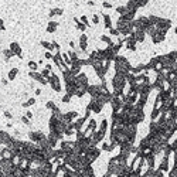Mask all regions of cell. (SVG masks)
<instances>
[{"instance_id":"cell-1","label":"cell","mask_w":177,"mask_h":177,"mask_svg":"<svg viewBox=\"0 0 177 177\" xmlns=\"http://www.w3.org/2000/svg\"><path fill=\"white\" fill-rule=\"evenodd\" d=\"M115 70H116V74H123V75H126L128 73H130L132 65H130V63H129L125 57L118 55L115 58Z\"/></svg>"},{"instance_id":"cell-2","label":"cell","mask_w":177,"mask_h":177,"mask_svg":"<svg viewBox=\"0 0 177 177\" xmlns=\"http://www.w3.org/2000/svg\"><path fill=\"white\" fill-rule=\"evenodd\" d=\"M28 136H30V139H31L34 143H37V145H38V143H41L43 140H45V139H47V136H45V135H43V133H41V132H38V130L30 132V133H28Z\"/></svg>"},{"instance_id":"cell-3","label":"cell","mask_w":177,"mask_h":177,"mask_svg":"<svg viewBox=\"0 0 177 177\" xmlns=\"http://www.w3.org/2000/svg\"><path fill=\"white\" fill-rule=\"evenodd\" d=\"M48 82L55 92H60V91H61V84H60V80H58V77H57L55 74H51V77L48 78Z\"/></svg>"},{"instance_id":"cell-4","label":"cell","mask_w":177,"mask_h":177,"mask_svg":"<svg viewBox=\"0 0 177 177\" xmlns=\"http://www.w3.org/2000/svg\"><path fill=\"white\" fill-rule=\"evenodd\" d=\"M164 38H166V33L160 31V30H157V31L152 36V41L154 43V44H159V43H161V41H164Z\"/></svg>"},{"instance_id":"cell-5","label":"cell","mask_w":177,"mask_h":177,"mask_svg":"<svg viewBox=\"0 0 177 177\" xmlns=\"http://www.w3.org/2000/svg\"><path fill=\"white\" fill-rule=\"evenodd\" d=\"M159 170H160V171H163V173L169 170V157H167V156H164V157H163V160H161L160 166H159Z\"/></svg>"},{"instance_id":"cell-6","label":"cell","mask_w":177,"mask_h":177,"mask_svg":"<svg viewBox=\"0 0 177 177\" xmlns=\"http://www.w3.org/2000/svg\"><path fill=\"white\" fill-rule=\"evenodd\" d=\"M10 50L13 51L14 55H18L21 58V48H20V45H18L17 43H11V44H10Z\"/></svg>"},{"instance_id":"cell-7","label":"cell","mask_w":177,"mask_h":177,"mask_svg":"<svg viewBox=\"0 0 177 177\" xmlns=\"http://www.w3.org/2000/svg\"><path fill=\"white\" fill-rule=\"evenodd\" d=\"M87 44H88V37H87V34H81L80 45H81V50H82V51H87Z\"/></svg>"},{"instance_id":"cell-8","label":"cell","mask_w":177,"mask_h":177,"mask_svg":"<svg viewBox=\"0 0 177 177\" xmlns=\"http://www.w3.org/2000/svg\"><path fill=\"white\" fill-rule=\"evenodd\" d=\"M145 31H137V33H133L132 36L135 37V40H136V43H143L145 41Z\"/></svg>"},{"instance_id":"cell-9","label":"cell","mask_w":177,"mask_h":177,"mask_svg":"<svg viewBox=\"0 0 177 177\" xmlns=\"http://www.w3.org/2000/svg\"><path fill=\"white\" fill-rule=\"evenodd\" d=\"M57 27H58V23H57V21H50L48 26H47V31H48V33H54L57 30Z\"/></svg>"},{"instance_id":"cell-10","label":"cell","mask_w":177,"mask_h":177,"mask_svg":"<svg viewBox=\"0 0 177 177\" xmlns=\"http://www.w3.org/2000/svg\"><path fill=\"white\" fill-rule=\"evenodd\" d=\"M74 21H75V24H77V28H78V30H81V31H85V30H87V26L82 24L77 17H74Z\"/></svg>"},{"instance_id":"cell-11","label":"cell","mask_w":177,"mask_h":177,"mask_svg":"<svg viewBox=\"0 0 177 177\" xmlns=\"http://www.w3.org/2000/svg\"><path fill=\"white\" fill-rule=\"evenodd\" d=\"M104 21H105V28H109V30H111V27H112L111 17L108 16V14H104Z\"/></svg>"},{"instance_id":"cell-12","label":"cell","mask_w":177,"mask_h":177,"mask_svg":"<svg viewBox=\"0 0 177 177\" xmlns=\"http://www.w3.org/2000/svg\"><path fill=\"white\" fill-rule=\"evenodd\" d=\"M159 115H161V111H159V109H153L152 111V121H157V119H159Z\"/></svg>"},{"instance_id":"cell-13","label":"cell","mask_w":177,"mask_h":177,"mask_svg":"<svg viewBox=\"0 0 177 177\" xmlns=\"http://www.w3.org/2000/svg\"><path fill=\"white\" fill-rule=\"evenodd\" d=\"M63 14V10L61 9H53L51 11H50V17L53 16H61Z\"/></svg>"},{"instance_id":"cell-14","label":"cell","mask_w":177,"mask_h":177,"mask_svg":"<svg viewBox=\"0 0 177 177\" xmlns=\"http://www.w3.org/2000/svg\"><path fill=\"white\" fill-rule=\"evenodd\" d=\"M17 74H18V70H17V68H13V70L9 73V80H14Z\"/></svg>"},{"instance_id":"cell-15","label":"cell","mask_w":177,"mask_h":177,"mask_svg":"<svg viewBox=\"0 0 177 177\" xmlns=\"http://www.w3.org/2000/svg\"><path fill=\"white\" fill-rule=\"evenodd\" d=\"M47 108H48V109H51V111H53V112H54V111H57V109H58V108H57V106H55V104H54V102H53V101H48V102H47Z\"/></svg>"},{"instance_id":"cell-16","label":"cell","mask_w":177,"mask_h":177,"mask_svg":"<svg viewBox=\"0 0 177 177\" xmlns=\"http://www.w3.org/2000/svg\"><path fill=\"white\" fill-rule=\"evenodd\" d=\"M34 104H36V99H34V98H30L27 102H24V104H23V106H24V108H27V106H31V105H34Z\"/></svg>"},{"instance_id":"cell-17","label":"cell","mask_w":177,"mask_h":177,"mask_svg":"<svg viewBox=\"0 0 177 177\" xmlns=\"http://www.w3.org/2000/svg\"><path fill=\"white\" fill-rule=\"evenodd\" d=\"M106 128H108V121H106V119H104V121H102V123H101V128H99V130L106 132Z\"/></svg>"},{"instance_id":"cell-18","label":"cell","mask_w":177,"mask_h":177,"mask_svg":"<svg viewBox=\"0 0 177 177\" xmlns=\"http://www.w3.org/2000/svg\"><path fill=\"white\" fill-rule=\"evenodd\" d=\"M28 67H30V70H31V71H37V63L30 61V63H28Z\"/></svg>"},{"instance_id":"cell-19","label":"cell","mask_w":177,"mask_h":177,"mask_svg":"<svg viewBox=\"0 0 177 177\" xmlns=\"http://www.w3.org/2000/svg\"><path fill=\"white\" fill-rule=\"evenodd\" d=\"M81 23H82V24H85L87 27H88V26H89V23H88V17H87V16H82V17H81Z\"/></svg>"},{"instance_id":"cell-20","label":"cell","mask_w":177,"mask_h":177,"mask_svg":"<svg viewBox=\"0 0 177 177\" xmlns=\"http://www.w3.org/2000/svg\"><path fill=\"white\" fill-rule=\"evenodd\" d=\"M71 101V95H68V94H65L64 97H63V102H65V104H68Z\"/></svg>"},{"instance_id":"cell-21","label":"cell","mask_w":177,"mask_h":177,"mask_svg":"<svg viewBox=\"0 0 177 177\" xmlns=\"http://www.w3.org/2000/svg\"><path fill=\"white\" fill-rule=\"evenodd\" d=\"M92 21H94V24H98V23H99V16H98V14H94Z\"/></svg>"},{"instance_id":"cell-22","label":"cell","mask_w":177,"mask_h":177,"mask_svg":"<svg viewBox=\"0 0 177 177\" xmlns=\"http://www.w3.org/2000/svg\"><path fill=\"white\" fill-rule=\"evenodd\" d=\"M102 6H104L105 9H111V7H112V4H111V3H108V1H104V3H102Z\"/></svg>"},{"instance_id":"cell-23","label":"cell","mask_w":177,"mask_h":177,"mask_svg":"<svg viewBox=\"0 0 177 177\" xmlns=\"http://www.w3.org/2000/svg\"><path fill=\"white\" fill-rule=\"evenodd\" d=\"M111 34H113V36H119V31H118V28H111Z\"/></svg>"},{"instance_id":"cell-24","label":"cell","mask_w":177,"mask_h":177,"mask_svg":"<svg viewBox=\"0 0 177 177\" xmlns=\"http://www.w3.org/2000/svg\"><path fill=\"white\" fill-rule=\"evenodd\" d=\"M21 121H23V123H26V125H28V123H30V119H28L27 116H23V118H21Z\"/></svg>"},{"instance_id":"cell-25","label":"cell","mask_w":177,"mask_h":177,"mask_svg":"<svg viewBox=\"0 0 177 177\" xmlns=\"http://www.w3.org/2000/svg\"><path fill=\"white\" fill-rule=\"evenodd\" d=\"M53 57H54V54H51V53H45V58H47V60H53Z\"/></svg>"},{"instance_id":"cell-26","label":"cell","mask_w":177,"mask_h":177,"mask_svg":"<svg viewBox=\"0 0 177 177\" xmlns=\"http://www.w3.org/2000/svg\"><path fill=\"white\" fill-rule=\"evenodd\" d=\"M4 116H6L7 119H11V118H13V116H11V113H10V112H4Z\"/></svg>"},{"instance_id":"cell-27","label":"cell","mask_w":177,"mask_h":177,"mask_svg":"<svg viewBox=\"0 0 177 177\" xmlns=\"http://www.w3.org/2000/svg\"><path fill=\"white\" fill-rule=\"evenodd\" d=\"M26 116H27L28 119H31V118H33V113L30 112V111H28V112H26Z\"/></svg>"},{"instance_id":"cell-28","label":"cell","mask_w":177,"mask_h":177,"mask_svg":"<svg viewBox=\"0 0 177 177\" xmlns=\"http://www.w3.org/2000/svg\"><path fill=\"white\" fill-rule=\"evenodd\" d=\"M4 28H6V27H4V26H3V20H1V18H0V30H4Z\"/></svg>"},{"instance_id":"cell-29","label":"cell","mask_w":177,"mask_h":177,"mask_svg":"<svg viewBox=\"0 0 177 177\" xmlns=\"http://www.w3.org/2000/svg\"><path fill=\"white\" fill-rule=\"evenodd\" d=\"M36 95H41V89H36Z\"/></svg>"},{"instance_id":"cell-30","label":"cell","mask_w":177,"mask_h":177,"mask_svg":"<svg viewBox=\"0 0 177 177\" xmlns=\"http://www.w3.org/2000/svg\"><path fill=\"white\" fill-rule=\"evenodd\" d=\"M174 33H176V34H177V27H176V28H174Z\"/></svg>"}]
</instances>
